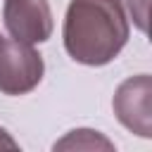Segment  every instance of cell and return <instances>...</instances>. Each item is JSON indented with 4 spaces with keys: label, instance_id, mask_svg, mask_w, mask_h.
I'll return each mask as SVG.
<instances>
[{
    "label": "cell",
    "instance_id": "1",
    "mask_svg": "<svg viewBox=\"0 0 152 152\" xmlns=\"http://www.w3.org/2000/svg\"><path fill=\"white\" fill-rule=\"evenodd\" d=\"M131 36L121 0H71L64 17V50L86 66H104L119 57Z\"/></svg>",
    "mask_w": 152,
    "mask_h": 152
},
{
    "label": "cell",
    "instance_id": "2",
    "mask_svg": "<svg viewBox=\"0 0 152 152\" xmlns=\"http://www.w3.org/2000/svg\"><path fill=\"white\" fill-rule=\"evenodd\" d=\"M45 74V62L28 43L0 40V93L26 95L31 93Z\"/></svg>",
    "mask_w": 152,
    "mask_h": 152
},
{
    "label": "cell",
    "instance_id": "3",
    "mask_svg": "<svg viewBox=\"0 0 152 152\" xmlns=\"http://www.w3.org/2000/svg\"><path fill=\"white\" fill-rule=\"evenodd\" d=\"M150 95H152V81L150 74H138L126 78L112 100V109L116 119L135 135L150 138L152 135V114H150Z\"/></svg>",
    "mask_w": 152,
    "mask_h": 152
},
{
    "label": "cell",
    "instance_id": "4",
    "mask_svg": "<svg viewBox=\"0 0 152 152\" xmlns=\"http://www.w3.org/2000/svg\"><path fill=\"white\" fill-rule=\"evenodd\" d=\"M2 21L7 33L21 43H45L52 36V10L48 0H5Z\"/></svg>",
    "mask_w": 152,
    "mask_h": 152
},
{
    "label": "cell",
    "instance_id": "5",
    "mask_svg": "<svg viewBox=\"0 0 152 152\" xmlns=\"http://www.w3.org/2000/svg\"><path fill=\"white\" fill-rule=\"evenodd\" d=\"M55 150H114V142L107 140L100 131L76 128L55 142Z\"/></svg>",
    "mask_w": 152,
    "mask_h": 152
},
{
    "label": "cell",
    "instance_id": "6",
    "mask_svg": "<svg viewBox=\"0 0 152 152\" xmlns=\"http://www.w3.org/2000/svg\"><path fill=\"white\" fill-rule=\"evenodd\" d=\"M0 150H19V142L0 126Z\"/></svg>",
    "mask_w": 152,
    "mask_h": 152
},
{
    "label": "cell",
    "instance_id": "7",
    "mask_svg": "<svg viewBox=\"0 0 152 152\" xmlns=\"http://www.w3.org/2000/svg\"><path fill=\"white\" fill-rule=\"evenodd\" d=\"M0 40H2V38H0Z\"/></svg>",
    "mask_w": 152,
    "mask_h": 152
}]
</instances>
